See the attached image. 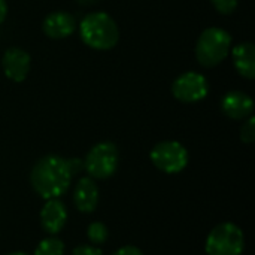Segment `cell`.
<instances>
[{"label":"cell","mask_w":255,"mask_h":255,"mask_svg":"<svg viewBox=\"0 0 255 255\" xmlns=\"http://www.w3.org/2000/svg\"><path fill=\"white\" fill-rule=\"evenodd\" d=\"M87 236L88 239L96 244V245H100L103 242H106L108 236H109V232H108V227L100 223V221H96V223H91L87 229Z\"/></svg>","instance_id":"15"},{"label":"cell","mask_w":255,"mask_h":255,"mask_svg":"<svg viewBox=\"0 0 255 255\" xmlns=\"http://www.w3.org/2000/svg\"><path fill=\"white\" fill-rule=\"evenodd\" d=\"M6 15H7V3L6 0H0V24L4 21Z\"/></svg>","instance_id":"20"},{"label":"cell","mask_w":255,"mask_h":255,"mask_svg":"<svg viewBox=\"0 0 255 255\" xmlns=\"http://www.w3.org/2000/svg\"><path fill=\"white\" fill-rule=\"evenodd\" d=\"M245 238L242 230L232 223H223L212 229L206 239L208 255H242Z\"/></svg>","instance_id":"4"},{"label":"cell","mask_w":255,"mask_h":255,"mask_svg":"<svg viewBox=\"0 0 255 255\" xmlns=\"http://www.w3.org/2000/svg\"><path fill=\"white\" fill-rule=\"evenodd\" d=\"M212 6L223 15H230L236 10L239 0H211Z\"/></svg>","instance_id":"17"},{"label":"cell","mask_w":255,"mask_h":255,"mask_svg":"<svg viewBox=\"0 0 255 255\" xmlns=\"http://www.w3.org/2000/svg\"><path fill=\"white\" fill-rule=\"evenodd\" d=\"M112 255H143L142 251L136 247H131V245H127V247H123L120 250H117Z\"/></svg>","instance_id":"19"},{"label":"cell","mask_w":255,"mask_h":255,"mask_svg":"<svg viewBox=\"0 0 255 255\" xmlns=\"http://www.w3.org/2000/svg\"><path fill=\"white\" fill-rule=\"evenodd\" d=\"M151 161L164 173H179L188 164V151L176 140H163L152 148Z\"/></svg>","instance_id":"6"},{"label":"cell","mask_w":255,"mask_h":255,"mask_svg":"<svg viewBox=\"0 0 255 255\" xmlns=\"http://www.w3.org/2000/svg\"><path fill=\"white\" fill-rule=\"evenodd\" d=\"M232 58L238 73L247 79L255 76V46L251 42H242L232 51Z\"/></svg>","instance_id":"13"},{"label":"cell","mask_w":255,"mask_h":255,"mask_svg":"<svg viewBox=\"0 0 255 255\" xmlns=\"http://www.w3.org/2000/svg\"><path fill=\"white\" fill-rule=\"evenodd\" d=\"M72 255H103L100 248L91 247V245H79L73 250Z\"/></svg>","instance_id":"18"},{"label":"cell","mask_w":255,"mask_h":255,"mask_svg":"<svg viewBox=\"0 0 255 255\" xmlns=\"http://www.w3.org/2000/svg\"><path fill=\"white\" fill-rule=\"evenodd\" d=\"M31 57L30 54L18 46H10L4 51L1 58V67L4 75L13 82H22L30 72Z\"/></svg>","instance_id":"8"},{"label":"cell","mask_w":255,"mask_h":255,"mask_svg":"<svg viewBox=\"0 0 255 255\" xmlns=\"http://www.w3.org/2000/svg\"><path fill=\"white\" fill-rule=\"evenodd\" d=\"M43 33L51 39H66L76 30V19L72 13L55 10L45 16L42 24Z\"/></svg>","instance_id":"10"},{"label":"cell","mask_w":255,"mask_h":255,"mask_svg":"<svg viewBox=\"0 0 255 255\" xmlns=\"http://www.w3.org/2000/svg\"><path fill=\"white\" fill-rule=\"evenodd\" d=\"M241 140L244 143H253L255 140V118L253 115L248 117L241 127Z\"/></svg>","instance_id":"16"},{"label":"cell","mask_w":255,"mask_h":255,"mask_svg":"<svg viewBox=\"0 0 255 255\" xmlns=\"http://www.w3.org/2000/svg\"><path fill=\"white\" fill-rule=\"evenodd\" d=\"M7 255H28V254H25V253H12V254H7Z\"/></svg>","instance_id":"21"},{"label":"cell","mask_w":255,"mask_h":255,"mask_svg":"<svg viewBox=\"0 0 255 255\" xmlns=\"http://www.w3.org/2000/svg\"><path fill=\"white\" fill-rule=\"evenodd\" d=\"M67 220V211L60 199H48L40 211V224L45 232L55 235L58 233Z\"/></svg>","instance_id":"11"},{"label":"cell","mask_w":255,"mask_h":255,"mask_svg":"<svg viewBox=\"0 0 255 255\" xmlns=\"http://www.w3.org/2000/svg\"><path fill=\"white\" fill-rule=\"evenodd\" d=\"M220 105L224 115L232 120H245L251 117L254 111V100L251 96L239 90L226 93Z\"/></svg>","instance_id":"9"},{"label":"cell","mask_w":255,"mask_h":255,"mask_svg":"<svg viewBox=\"0 0 255 255\" xmlns=\"http://www.w3.org/2000/svg\"><path fill=\"white\" fill-rule=\"evenodd\" d=\"M118 161V148L112 142H100L88 151L84 160V169L93 179H106L117 172Z\"/></svg>","instance_id":"5"},{"label":"cell","mask_w":255,"mask_h":255,"mask_svg":"<svg viewBox=\"0 0 255 255\" xmlns=\"http://www.w3.org/2000/svg\"><path fill=\"white\" fill-rule=\"evenodd\" d=\"M73 202L76 208L84 214H90L97 208L99 188L93 178L84 176L76 182V187L73 191Z\"/></svg>","instance_id":"12"},{"label":"cell","mask_w":255,"mask_h":255,"mask_svg":"<svg viewBox=\"0 0 255 255\" xmlns=\"http://www.w3.org/2000/svg\"><path fill=\"white\" fill-rule=\"evenodd\" d=\"M232 51V36L221 27H208L196 42V58L203 67H215Z\"/></svg>","instance_id":"3"},{"label":"cell","mask_w":255,"mask_h":255,"mask_svg":"<svg viewBox=\"0 0 255 255\" xmlns=\"http://www.w3.org/2000/svg\"><path fill=\"white\" fill-rule=\"evenodd\" d=\"M75 176L70 160L60 155H45L31 169L30 182L34 191L48 199H57L64 194Z\"/></svg>","instance_id":"1"},{"label":"cell","mask_w":255,"mask_h":255,"mask_svg":"<svg viewBox=\"0 0 255 255\" xmlns=\"http://www.w3.org/2000/svg\"><path fill=\"white\" fill-rule=\"evenodd\" d=\"M64 254V244L58 238H46L39 242L34 255H63Z\"/></svg>","instance_id":"14"},{"label":"cell","mask_w":255,"mask_h":255,"mask_svg":"<svg viewBox=\"0 0 255 255\" xmlns=\"http://www.w3.org/2000/svg\"><path fill=\"white\" fill-rule=\"evenodd\" d=\"M82 42L97 51L112 49L120 40V30L115 19L106 12H90L79 22Z\"/></svg>","instance_id":"2"},{"label":"cell","mask_w":255,"mask_h":255,"mask_svg":"<svg viewBox=\"0 0 255 255\" xmlns=\"http://www.w3.org/2000/svg\"><path fill=\"white\" fill-rule=\"evenodd\" d=\"M209 93L208 79L197 72H185L172 84V94L182 103H196L203 100Z\"/></svg>","instance_id":"7"}]
</instances>
